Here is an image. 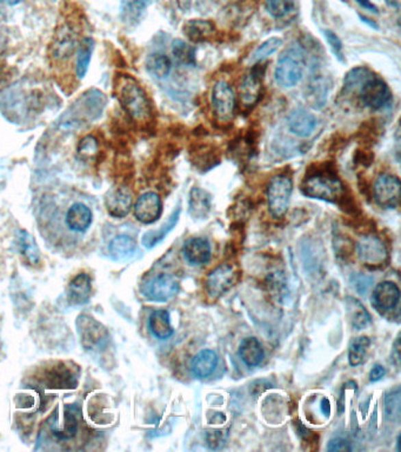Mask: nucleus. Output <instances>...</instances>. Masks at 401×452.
<instances>
[{
	"instance_id": "1",
	"label": "nucleus",
	"mask_w": 401,
	"mask_h": 452,
	"mask_svg": "<svg viewBox=\"0 0 401 452\" xmlns=\"http://www.w3.org/2000/svg\"><path fill=\"white\" fill-rule=\"evenodd\" d=\"M113 92L122 109L134 122L146 124L152 118V108L146 93L133 77L118 75L113 81Z\"/></svg>"
},
{
	"instance_id": "2",
	"label": "nucleus",
	"mask_w": 401,
	"mask_h": 452,
	"mask_svg": "<svg viewBox=\"0 0 401 452\" xmlns=\"http://www.w3.org/2000/svg\"><path fill=\"white\" fill-rule=\"evenodd\" d=\"M306 57L304 49L298 42L292 44L280 55L276 64V83L283 88H293L300 81L305 71Z\"/></svg>"
},
{
	"instance_id": "3",
	"label": "nucleus",
	"mask_w": 401,
	"mask_h": 452,
	"mask_svg": "<svg viewBox=\"0 0 401 452\" xmlns=\"http://www.w3.org/2000/svg\"><path fill=\"white\" fill-rule=\"evenodd\" d=\"M301 191L309 198L335 203L343 197L341 181L330 173H314L301 185Z\"/></svg>"
},
{
	"instance_id": "4",
	"label": "nucleus",
	"mask_w": 401,
	"mask_h": 452,
	"mask_svg": "<svg viewBox=\"0 0 401 452\" xmlns=\"http://www.w3.org/2000/svg\"><path fill=\"white\" fill-rule=\"evenodd\" d=\"M106 105V98L103 93L92 90L84 93L79 101H75L71 109L66 111L67 119L64 124L67 126L88 124L90 121L101 116V111Z\"/></svg>"
},
{
	"instance_id": "5",
	"label": "nucleus",
	"mask_w": 401,
	"mask_h": 452,
	"mask_svg": "<svg viewBox=\"0 0 401 452\" xmlns=\"http://www.w3.org/2000/svg\"><path fill=\"white\" fill-rule=\"evenodd\" d=\"M357 92L361 103L370 109H384L392 101V93L387 84L373 73L365 80Z\"/></svg>"
},
{
	"instance_id": "6",
	"label": "nucleus",
	"mask_w": 401,
	"mask_h": 452,
	"mask_svg": "<svg viewBox=\"0 0 401 452\" xmlns=\"http://www.w3.org/2000/svg\"><path fill=\"white\" fill-rule=\"evenodd\" d=\"M75 327L79 335L80 342L86 350L91 351L101 350L109 340V334L106 327L90 316L86 314L79 316L75 322Z\"/></svg>"
},
{
	"instance_id": "7",
	"label": "nucleus",
	"mask_w": 401,
	"mask_h": 452,
	"mask_svg": "<svg viewBox=\"0 0 401 452\" xmlns=\"http://www.w3.org/2000/svg\"><path fill=\"white\" fill-rule=\"evenodd\" d=\"M292 190L293 183L289 177L278 175L272 178L268 186V201L273 217L281 218L286 214Z\"/></svg>"
},
{
	"instance_id": "8",
	"label": "nucleus",
	"mask_w": 401,
	"mask_h": 452,
	"mask_svg": "<svg viewBox=\"0 0 401 452\" xmlns=\"http://www.w3.org/2000/svg\"><path fill=\"white\" fill-rule=\"evenodd\" d=\"M179 291V283L176 277L168 273H161L152 278L142 286V293L148 301L164 303L176 296Z\"/></svg>"
},
{
	"instance_id": "9",
	"label": "nucleus",
	"mask_w": 401,
	"mask_h": 452,
	"mask_svg": "<svg viewBox=\"0 0 401 452\" xmlns=\"http://www.w3.org/2000/svg\"><path fill=\"white\" fill-rule=\"evenodd\" d=\"M212 106L214 116L222 124H229L233 121L235 111V96L233 90L226 81H218L212 91Z\"/></svg>"
},
{
	"instance_id": "10",
	"label": "nucleus",
	"mask_w": 401,
	"mask_h": 452,
	"mask_svg": "<svg viewBox=\"0 0 401 452\" xmlns=\"http://www.w3.org/2000/svg\"><path fill=\"white\" fill-rule=\"evenodd\" d=\"M359 260L370 268H380L389 258L383 240L376 236H365L358 243Z\"/></svg>"
},
{
	"instance_id": "11",
	"label": "nucleus",
	"mask_w": 401,
	"mask_h": 452,
	"mask_svg": "<svg viewBox=\"0 0 401 452\" xmlns=\"http://www.w3.org/2000/svg\"><path fill=\"white\" fill-rule=\"evenodd\" d=\"M374 198L379 205L394 209L400 199V180L392 175H380L374 183Z\"/></svg>"
},
{
	"instance_id": "12",
	"label": "nucleus",
	"mask_w": 401,
	"mask_h": 452,
	"mask_svg": "<svg viewBox=\"0 0 401 452\" xmlns=\"http://www.w3.org/2000/svg\"><path fill=\"white\" fill-rule=\"evenodd\" d=\"M235 273L230 264H222L218 268L212 270L206 278V291L209 297H222L224 293L227 292L232 288Z\"/></svg>"
},
{
	"instance_id": "13",
	"label": "nucleus",
	"mask_w": 401,
	"mask_h": 452,
	"mask_svg": "<svg viewBox=\"0 0 401 452\" xmlns=\"http://www.w3.org/2000/svg\"><path fill=\"white\" fill-rule=\"evenodd\" d=\"M132 192L125 186H116L106 193L105 206L113 218H125L132 209Z\"/></svg>"
},
{
	"instance_id": "14",
	"label": "nucleus",
	"mask_w": 401,
	"mask_h": 452,
	"mask_svg": "<svg viewBox=\"0 0 401 452\" xmlns=\"http://www.w3.org/2000/svg\"><path fill=\"white\" fill-rule=\"evenodd\" d=\"M163 212V203L159 194L146 192L138 198L134 205V216L142 224L157 222Z\"/></svg>"
},
{
	"instance_id": "15",
	"label": "nucleus",
	"mask_w": 401,
	"mask_h": 452,
	"mask_svg": "<svg viewBox=\"0 0 401 452\" xmlns=\"http://www.w3.org/2000/svg\"><path fill=\"white\" fill-rule=\"evenodd\" d=\"M287 125L293 134L300 138H307L317 129L318 119L315 116L305 109H294L287 117Z\"/></svg>"
},
{
	"instance_id": "16",
	"label": "nucleus",
	"mask_w": 401,
	"mask_h": 452,
	"mask_svg": "<svg viewBox=\"0 0 401 452\" xmlns=\"http://www.w3.org/2000/svg\"><path fill=\"white\" fill-rule=\"evenodd\" d=\"M79 42H77V34L71 25H65L58 29V36L52 45V55L58 60L68 59L77 50Z\"/></svg>"
},
{
	"instance_id": "17",
	"label": "nucleus",
	"mask_w": 401,
	"mask_h": 452,
	"mask_svg": "<svg viewBox=\"0 0 401 452\" xmlns=\"http://www.w3.org/2000/svg\"><path fill=\"white\" fill-rule=\"evenodd\" d=\"M372 299L378 309L393 310L400 301V290L393 281H383L376 285Z\"/></svg>"
},
{
	"instance_id": "18",
	"label": "nucleus",
	"mask_w": 401,
	"mask_h": 452,
	"mask_svg": "<svg viewBox=\"0 0 401 452\" xmlns=\"http://www.w3.org/2000/svg\"><path fill=\"white\" fill-rule=\"evenodd\" d=\"M260 93H261V77L259 73L253 70L251 73L244 77L239 95L240 101L245 108H252L259 101Z\"/></svg>"
},
{
	"instance_id": "19",
	"label": "nucleus",
	"mask_w": 401,
	"mask_h": 452,
	"mask_svg": "<svg viewBox=\"0 0 401 452\" xmlns=\"http://www.w3.org/2000/svg\"><path fill=\"white\" fill-rule=\"evenodd\" d=\"M92 221V211L83 203H75L67 211L66 225L75 232H86Z\"/></svg>"
},
{
	"instance_id": "20",
	"label": "nucleus",
	"mask_w": 401,
	"mask_h": 452,
	"mask_svg": "<svg viewBox=\"0 0 401 452\" xmlns=\"http://www.w3.org/2000/svg\"><path fill=\"white\" fill-rule=\"evenodd\" d=\"M183 253L188 263L201 265L207 263L211 258V245L205 238L200 237L188 239L183 247Z\"/></svg>"
},
{
	"instance_id": "21",
	"label": "nucleus",
	"mask_w": 401,
	"mask_h": 452,
	"mask_svg": "<svg viewBox=\"0 0 401 452\" xmlns=\"http://www.w3.org/2000/svg\"><path fill=\"white\" fill-rule=\"evenodd\" d=\"M92 286H91V279L86 273H80L78 276L72 279L68 285V301L73 305H84L88 303L91 296Z\"/></svg>"
},
{
	"instance_id": "22",
	"label": "nucleus",
	"mask_w": 401,
	"mask_h": 452,
	"mask_svg": "<svg viewBox=\"0 0 401 452\" xmlns=\"http://www.w3.org/2000/svg\"><path fill=\"white\" fill-rule=\"evenodd\" d=\"M218 356L216 352L212 350H203L199 352L198 355L193 357L191 360V371L193 375L203 379L209 377L211 373H214V368H217Z\"/></svg>"
},
{
	"instance_id": "23",
	"label": "nucleus",
	"mask_w": 401,
	"mask_h": 452,
	"mask_svg": "<svg viewBox=\"0 0 401 452\" xmlns=\"http://www.w3.org/2000/svg\"><path fill=\"white\" fill-rule=\"evenodd\" d=\"M152 0H122L120 6V18L122 23L129 26H134L142 21L144 13L150 6Z\"/></svg>"
},
{
	"instance_id": "24",
	"label": "nucleus",
	"mask_w": 401,
	"mask_h": 452,
	"mask_svg": "<svg viewBox=\"0 0 401 452\" xmlns=\"http://www.w3.org/2000/svg\"><path fill=\"white\" fill-rule=\"evenodd\" d=\"M238 353L244 363L250 368L258 366L263 362V356H265L261 344L255 337L244 339L239 347Z\"/></svg>"
},
{
	"instance_id": "25",
	"label": "nucleus",
	"mask_w": 401,
	"mask_h": 452,
	"mask_svg": "<svg viewBox=\"0 0 401 452\" xmlns=\"http://www.w3.org/2000/svg\"><path fill=\"white\" fill-rule=\"evenodd\" d=\"M180 211H181V209L178 206V208L173 211V214H172L171 216H170V218H168V222L160 226L158 230H152L146 232L142 239V245L147 247V249H152V247L158 245L161 240L166 238L168 234L176 227L177 223L179 221Z\"/></svg>"
},
{
	"instance_id": "26",
	"label": "nucleus",
	"mask_w": 401,
	"mask_h": 452,
	"mask_svg": "<svg viewBox=\"0 0 401 452\" xmlns=\"http://www.w3.org/2000/svg\"><path fill=\"white\" fill-rule=\"evenodd\" d=\"M190 214L196 219L206 218L211 211V196L205 190L199 188H193L190 193Z\"/></svg>"
},
{
	"instance_id": "27",
	"label": "nucleus",
	"mask_w": 401,
	"mask_h": 452,
	"mask_svg": "<svg viewBox=\"0 0 401 452\" xmlns=\"http://www.w3.org/2000/svg\"><path fill=\"white\" fill-rule=\"evenodd\" d=\"M148 327L155 338L164 340V339L170 338L173 335L171 317H170L168 311L166 310H157L151 314Z\"/></svg>"
},
{
	"instance_id": "28",
	"label": "nucleus",
	"mask_w": 401,
	"mask_h": 452,
	"mask_svg": "<svg viewBox=\"0 0 401 452\" xmlns=\"http://www.w3.org/2000/svg\"><path fill=\"white\" fill-rule=\"evenodd\" d=\"M346 309L350 322L357 330H363L372 322L371 314H368L366 307L358 299L347 297Z\"/></svg>"
},
{
	"instance_id": "29",
	"label": "nucleus",
	"mask_w": 401,
	"mask_h": 452,
	"mask_svg": "<svg viewBox=\"0 0 401 452\" xmlns=\"http://www.w3.org/2000/svg\"><path fill=\"white\" fill-rule=\"evenodd\" d=\"M16 244L21 255L32 265H37L40 262V251L36 240L27 231L19 230L16 237Z\"/></svg>"
},
{
	"instance_id": "30",
	"label": "nucleus",
	"mask_w": 401,
	"mask_h": 452,
	"mask_svg": "<svg viewBox=\"0 0 401 452\" xmlns=\"http://www.w3.org/2000/svg\"><path fill=\"white\" fill-rule=\"evenodd\" d=\"M137 250V243L130 236L120 235L111 240L109 245V255L114 260H125L130 258Z\"/></svg>"
},
{
	"instance_id": "31",
	"label": "nucleus",
	"mask_w": 401,
	"mask_h": 452,
	"mask_svg": "<svg viewBox=\"0 0 401 452\" xmlns=\"http://www.w3.org/2000/svg\"><path fill=\"white\" fill-rule=\"evenodd\" d=\"M93 50H94V40L92 38H83L77 47V62H75V72L80 79H83L88 73V65L91 63Z\"/></svg>"
},
{
	"instance_id": "32",
	"label": "nucleus",
	"mask_w": 401,
	"mask_h": 452,
	"mask_svg": "<svg viewBox=\"0 0 401 452\" xmlns=\"http://www.w3.org/2000/svg\"><path fill=\"white\" fill-rule=\"evenodd\" d=\"M172 63L168 55L163 53H152L146 59V70L150 75L158 79L166 78L171 72Z\"/></svg>"
},
{
	"instance_id": "33",
	"label": "nucleus",
	"mask_w": 401,
	"mask_h": 452,
	"mask_svg": "<svg viewBox=\"0 0 401 452\" xmlns=\"http://www.w3.org/2000/svg\"><path fill=\"white\" fill-rule=\"evenodd\" d=\"M214 26L207 21H191L184 26V34L193 42H201L214 32Z\"/></svg>"
},
{
	"instance_id": "34",
	"label": "nucleus",
	"mask_w": 401,
	"mask_h": 452,
	"mask_svg": "<svg viewBox=\"0 0 401 452\" xmlns=\"http://www.w3.org/2000/svg\"><path fill=\"white\" fill-rule=\"evenodd\" d=\"M172 55L176 63L183 66H193L196 64V51L183 40L173 42Z\"/></svg>"
},
{
	"instance_id": "35",
	"label": "nucleus",
	"mask_w": 401,
	"mask_h": 452,
	"mask_svg": "<svg viewBox=\"0 0 401 452\" xmlns=\"http://www.w3.org/2000/svg\"><path fill=\"white\" fill-rule=\"evenodd\" d=\"M370 344L371 340L365 336L352 340L351 345L348 348V362L352 366H358L364 362Z\"/></svg>"
},
{
	"instance_id": "36",
	"label": "nucleus",
	"mask_w": 401,
	"mask_h": 452,
	"mask_svg": "<svg viewBox=\"0 0 401 452\" xmlns=\"http://www.w3.org/2000/svg\"><path fill=\"white\" fill-rule=\"evenodd\" d=\"M400 389L396 388L389 394H386L385 399V411L387 418L394 422L400 419L401 412Z\"/></svg>"
},
{
	"instance_id": "37",
	"label": "nucleus",
	"mask_w": 401,
	"mask_h": 452,
	"mask_svg": "<svg viewBox=\"0 0 401 452\" xmlns=\"http://www.w3.org/2000/svg\"><path fill=\"white\" fill-rule=\"evenodd\" d=\"M283 45V40L280 38L273 37L268 39L266 42L261 44L255 53L252 55V63H261L265 59H268L270 55L276 53L279 50V47Z\"/></svg>"
},
{
	"instance_id": "38",
	"label": "nucleus",
	"mask_w": 401,
	"mask_h": 452,
	"mask_svg": "<svg viewBox=\"0 0 401 452\" xmlns=\"http://www.w3.org/2000/svg\"><path fill=\"white\" fill-rule=\"evenodd\" d=\"M294 0H268V11L272 17L281 18L293 9Z\"/></svg>"
},
{
	"instance_id": "39",
	"label": "nucleus",
	"mask_w": 401,
	"mask_h": 452,
	"mask_svg": "<svg viewBox=\"0 0 401 452\" xmlns=\"http://www.w3.org/2000/svg\"><path fill=\"white\" fill-rule=\"evenodd\" d=\"M98 152V142L92 136H86L81 139L78 145V155L83 160H91Z\"/></svg>"
},
{
	"instance_id": "40",
	"label": "nucleus",
	"mask_w": 401,
	"mask_h": 452,
	"mask_svg": "<svg viewBox=\"0 0 401 452\" xmlns=\"http://www.w3.org/2000/svg\"><path fill=\"white\" fill-rule=\"evenodd\" d=\"M77 427H78V420H77L75 412L72 410L71 407H68L66 414H65V425H64L63 431L58 432L57 436L59 438H64V440L72 438L77 432Z\"/></svg>"
},
{
	"instance_id": "41",
	"label": "nucleus",
	"mask_w": 401,
	"mask_h": 452,
	"mask_svg": "<svg viewBox=\"0 0 401 452\" xmlns=\"http://www.w3.org/2000/svg\"><path fill=\"white\" fill-rule=\"evenodd\" d=\"M325 37H326L327 42L330 44L331 49L333 51L335 57H338L339 60H343V44L338 36L335 32H332L331 29H326Z\"/></svg>"
},
{
	"instance_id": "42",
	"label": "nucleus",
	"mask_w": 401,
	"mask_h": 452,
	"mask_svg": "<svg viewBox=\"0 0 401 452\" xmlns=\"http://www.w3.org/2000/svg\"><path fill=\"white\" fill-rule=\"evenodd\" d=\"M206 442L211 449H220L226 442V435L222 431H209L206 435Z\"/></svg>"
},
{
	"instance_id": "43",
	"label": "nucleus",
	"mask_w": 401,
	"mask_h": 452,
	"mask_svg": "<svg viewBox=\"0 0 401 452\" xmlns=\"http://www.w3.org/2000/svg\"><path fill=\"white\" fill-rule=\"evenodd\" d=\"M351 450L350 443L343 438L330 440V443L327 445V451L330 452L351 451Z\"/></svg>"
},
{
	"instance_id": "44",
	"label": "nucleus",
	"mask_w": 401,
	"mask_h": 452,
	"mask_svg": "<svg viewBox=\"0 0 401 452\" xmlns=\"http://www.w3.org/2000/svg\"><path fill=\"white\" fill-rule=\"evenodd\" d=\"M385 375H386V370H385L383 365H374L372 370H371V373H370V381H379L384 378Z\"/></svg>"
},
{
	"instance_id": "45",
	"label": "nucleus",
	"mask_w": 401,
	"mask_h": 452,
	"mask_svg": "<svg viewBox=\"0 0 401 452\" xmlns=\"http://www.w3.org/2000/svg\"><path fill=\"white\" fill-rule=\"evenodd\" d=\"M355 1H357L361 8H364L365 10H368V11H371V12L378 13V8H376V5L373 4L371 0H355Z\"/></svg>"
},
{
	"instance_id": "46",
	"label": "nucleus",
	"mask_w": 401,
	"mask_h": 452,
	"mask_svg": "<svg viewBox=\"0 0 401 452\" xmlns=\"http://www.w3.org/2000/svg\"><path fill=\"white\" fill-rule=\"evenodd\" d=\"M320 407H322V414H325V416H330L331 405L328 399L324 398L322 401V405H320Z\"/></svg>"
},
{
	"instance_id": "47",
	"label": "nucleus",
	"mask_w": 401,
	"mask_h": 452,
	"mask_svg": "<svg viewBox=\"0 0 401 452\" xmlns=\"http://www.w3.org/2000/svg\"><path fill=\"white\" fill-rule=\"evenodd\" d=\"M21 0H0L1 4L9 5V6H14V5L19 4Z\"/></svg>"
}]
</instances>
